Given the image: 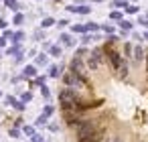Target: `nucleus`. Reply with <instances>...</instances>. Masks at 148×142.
Wrapping results in <instances>:
<instances>
[{"label":"nucleus","mask_w":148,"mask_h":142,"mask_svg":"<svg viewBox=\"0 0 148 142\" xmlns=\"http://www.w3.org/2000/svg\"><path fill=\"white\" fill-rule=\"evenodd\" d=\"M43 124H47V116H45V114H41L39 120H37V126H43Z\"/></svg>","instance_id":"nucleus-32"},{"label":"nucleus","mask_w":148,"mask_h":142,"mask_svg":"<svg viewBox=\"0 0 148 142\" xmlns=\"http://www.w3.org/2000/svg\"><path fill=\"white\" fill-rule=\"evenodd\" d=\"M89 41H95V37H91V35H83V37H81V43H83V45H87Z\"/></svg>","instance_id":"nucleus-26"},{"label":"nucleus","mask_w":148,"mask_h":142,"mask_svg":"<svg viewBox=\"0 0 148 142\" xmlns=\"http://www.w3.org/2000/svg\"><path fill=\"white\" fill-rule=\"evenodd\" d=\"M110 19H112V21H124V19H122V12H118V10L110 12Z\"/></svg>","instance_id":"nucleus-17"},{"label":"nucleus","mask_w":148,"mask_h":142,"mask_svg":"<svg viewBox=\"0 0 148 142\" xmlns=\"http://www.w3.org/2000/svg\"><path fill=\"white\" fill-rule=\"evenodd\" d=\"M49 53H51L53 57H59V55H61V47H57V45H53V47H49Z\"/></svg>","instance_id":"nucleus-14"},{"label":"nucleus","mask_w":148,"mask_h":142,"mask_svg":"<svg viewBox=\"0 0 148 142\" xmlns=\"http://www.w3.org/2000/svg\"><path fill=\"white\" fill-rule=\"evenodd\" d=\"M132 57H134L136 61H142V59L146 57V55H144V49H142L140 45H138V47H134V55H132Z\"/></svg>","instance_id":"nucleus-9"},{"label":"nucleus","mask_w":148,"mask_h":142,"mask_svg":"<svg viewBox=\"0 0 148 142\" xmlns=\"http://www.w3.org/2000/svg\"><path fill=\"white\" fill-rule=\"evenodd\" d=\"M118 75H120V77H126V75H128V65H126V63H122V67L118 69Z\"/></svg>","instance_id":"nucleus-16"},{"label":"nucleus","mask_w":148,"mask_h":142,"mask_svg":"<svg viewBox=\"0 0 148 142\" xmlns=\"http://www.w3.org/2000/svg\"><path fill=\"white\" fill-rule=\"evenodd\" d=\"M103 51H106V59L110 61V65H112V69H116V71H118V69L122 67V63H124V59H122V55H120L118 51H114L112 47H108V45H106V49H103Z\"/></svg>","instance_id":"nucleus-3"},{"label":"nucleus","mask_w":148,"mask_h":142,"mask_svg":"<svg viewBox=\"0 0 148 142\" xmlns=\"http://www.w3.org/2000/svg\"><path fill=\"white\" fill-rule=\"evenodd\" d=\"M4 45H6V39H4V37H0V47H4Z\"/></svg>","instance_id":"nucleus-42"},{"label":"nucleus","mask_w":148,"mask_h":142,"mask_svg":"<svg viewBox=\"0 0 148 142\" xmlns=\"http://www.w3.org/2000/svg\"><path fill=\"white\" fill-rule=\"evenodd\" d=\"M116 8H126L128 6V2H124V0H114V2H112Z\"/></svg>","instance_id":"nucleus-20"},{"label":"nucleus","mask_w":148,"mask_h":142,"mask_svg":"<svg viewBox=\"0 0 148 142\" xmlns=\"http://www.w3.org/2000/svg\"><path fill=\"white\" fill-rule=\"evenodd\" d=\"M25 134L33 138V136H35V128H33V126H25Z\"/></svg>","instance_id":"nucleus-30"},{"label":"nucleus","mask_w":148,"mask_h":142,"mask_svg":"<svg viewBox=\"0 0 148 142\" xmlns=\"http://www.w3.org/2000/svg\"><path fill=\"white\" fill-rule=\"evenodd\" d=\"M126 12H130V14H136V12H138V6H134V4H128V6H126Z\"/></svg>","instance_id":"nucleus-24"},{"label":"nucleus","mask_w":148,"mask_h":142,"mask_svg":"<svg viewBox=\"0 0 148 142\" xmlns=\"http://www.w3.org/2000/svg\"><path fill=\"white\" fill-rule=\"evenodd\" d=\"M103 134H106V128H97L95 132H91L89 136H85V138H81V140H77V142H103Z\"/></svg>","instance_id":"nucleus-5"},{"label":"nucleus","mask_w":148,"mask_h":142,"mask_svg":"<svg viewBox=\"0 0 148 142\" xmlns=\"http://www.w3.org/2000/svg\"><path fill=\"white\" fill-rule=\"evenodd\" d=\"M14 108H16V110H25V102H18V99H16V104H14Z\"/></svg>","instance_id":"nucleus-35"},{"label":"nucleus","mask_w":148,"mask_h":142,"mask_svg":"<svg viewBox=\"0 0 148 142\" xmlns=\"http://www.w3.org/2000/svg\"><path fill=\"white\" fill-rule=\"evenodd\" d=\"M146 71H148V53H146Z\"/></svg>","instance_id":"nucleus-44"},{"label":"nucleus","mask_w":148,"mask_h":142,"mask_svg":"<svg viewBox=\"0 0 148 142\" xmlns=\"http://www.w3.org/2000/svg\"><path fill=\"white\" fill-rule=\"evenodd\" d=\"M106 142H122V138H120V136H112V138H108Z\"/></svg>","instance_id":"nucleus-36"},{"label":"nucleus","mask_w":148,"mask_h":142,"mask_svg":"<svg viewBox=\"0 0 148 142\" xmlns=\"http://www.w3.org/2000/svg\"><path fill=\"white\" fill-rule=\"evenodd\" d=\"M37 65H47V55H39L37 57Z\"/></svg>","instance_id":"nucleus-27"},{"label":"nucleus","mask_w":148,"mask_h":142,"mask_svg":"<svg viewBox=\"0 0 148 142\" xmlns=\"http://www.w3.org/2000/svg\"><path fill=\"white\" fill-rule=\"evenodd\" d=\"M12 23H14V25H23V23H25V16H23V14L18 12V14L14 16V21H12Z\"/></svg>","instance_id":"nucleus-25"},{"label":"nucleus","mask_w":148,"mask_h":142,"mask_svg":"<svg viewBox=\"0 0 148 142\" xmlns=\"http://www.w3.org/2000/svg\"><path fill=\"white\" fill-rule=\"evenodd\" d=\"M87 31V27H83V25H73V33H85Z\"/></svg>","instance_id":"nucleus-21"},{"label":"nucleus","mask_w":148,"mask_h":142,"mask_svg":"<svg viewBox=\"0 0 148 142\" xmlns=\"http://www.w3.org/2000/svg\"><path fill=\"white\" fill-rule=\"evenodd\" d=\"M53 112H55V110H53V106H45V110H43V114H45L47 118H49V116H51Z\"/></svg>","instance_id":"nucleus-31"},{"label":"nucleus","mask_w":148,"mask_h":142,"mask_svg":"<svg viewBox=\"0 0 148 142\" xmlns=\"http://www.w3.org/2000/svg\"><path fill=\"white\" fill-rule=\"evenodd\" d=\"M87 67H89V69H91V71H95V69H97V67H99V63H95V61H93V59H89V61H87Z\"/></svg>","instance_id":"nucleus-28"},{"label":"nucleus","mask_w":148,"mask_h":142,"mask_svg":"<svg viewBox=\"0 0 148 142\" xmlns=\"http://www.w3.org/2000/svg\"><path fill=\"white\" fill-rule=\"evenodd\" d=\"M18 134H21V132H18L16 128H12V130H10V136H12V138H18Z\"/></svg>","instance_id":"nucleus-38"},{"label":"nucleus","mask_w":148,"mask_h":142,"mask_svg":"<svg viewBox=\"0 0 148 142\" xmlns=\"http://www.w3.org/2000/svg\"><path fill=\"white\" fill-rule=\"evenodd\" d=\"M61 112H63V120L71 126H77L81 122V112H77V110H61Z\"/></svg>","instance_id":"nucleus-4"},{"label":"nucleus","mask_w":148,"mask_h":142,"mask_svg":"<svg viewBox=\"0 0 148 142\" xmlns=\"http://www.w3.org/2000/svg\"><path fill=\"white\" fill-rule=\"evenodd\" d=\"M67 23H69V21H65V19H63V21H59V27L63 29V27H67Z\"/></svg>","instance_id":"nucleus-41"},{"label":"nucleus","mask_w":148,"mask_h":142,"mask_svg":"<svg viewBox=\"0 0 148 142\" xmlns=\"http://www.w3.org/2000/svg\"><path fill=\"white\" fill-rule=\"evenodd\" d=\"M79 102L77 93L71 89V87H63L61 93H59V104H61V110H75V104Z\"/></svg>","instance_id":"nucleus-1"},{"label":"nucleus","mask_w":148,"mask_h":142,"mask_svg":"<svg viewBox=\"0 0 148 142\" xmlns=\"http://www.w3.org/2000/svg\"><path fill=\"white\" fill-rule=\"evenodd\" d=\"M85 27H87V31H97V29H99V27L93 25V23H89V25H85Z\"/></svg>","instance_id":"nucleus-33"},{"label":"nucleus","mask_w":148,"mask_h":142,"mask_svg":"<svg viewBox=\"0 0 148 142\" xmlns=\"http://www.w3.org/2000/svg\"><path fill=\"white\" fill-rule=\"evenodd\" d=\"M53 25H55V19H51V16H47V19L41 23V27H43V29H49V27H53Z\"/></svg>","instance_id":"nucleus-12"},{"label":"nucleus","mask_w":148,"mask_h":142,"mask_svg":"<svg viewBox=\"0 0 148 142\" xmlns=\"http://www.w3.org/2000/svg\"><path fill=\"white\" fill-rule=\"evenodd\" d=\"M0 95H2V91H0Z\"/></svg>","instance_id":"nucleus-48"},{"label":"nucleus","mask_w":148,"mask_h":142,"mask_svg":"<svg viewBox=\"0 0 148 142\" xmlns=\"http://www.w3.org/2000/svg\"><path fill=\"white\" fill-rule=\"evenodd\" d=\"M103 31H106V33H110V35H112V33H114V27H112V25H103Z\"/></svg>","instance_id":"nucleus-34"},{"label":"nucleus","mask_w":148,"mask_h":142,"mask_svg":"<svg viewBox=\"0 0 148 142\" xmlns=\"http://www.w3.org/2000/svg\"><path fill=\"white\" fill-rule=\"evenodd\" d=\"M4 4L8 6V8H12V10H18L21 6H18V2H16V0H4Z\"/></svg>","instance_id":"nucleus-13"},{"label":"nucleus","mask_w":148,"mask_h":142,"mask_svg":"<svg viewBox=\"0 0 148 142\" xmlns=\"http://www.w3.org/2000/svg\"><path fill=\"white\" fill-rule=\"evenodd\" d=\"M95 2H101V0H95Z\"/></svg>","instance_id":"nucleus-46"},{"label":"nucleus","mask_w":148,"mask_h":142,"mask_svg":"<svg viewBox=\"0 0 148 142\" xmlns=\"http://www.w3.org/2000/svg\"><path fill=\"white\" fill-rule=\"evenodd\" d=\"M71 71L75 75H85V67H83V59L81 57H73L71 61Z\"/></svg>","instance_id":"nucleus-6"},{"label":"nucleus","mask_w":148,"mask_h":142,"mask_svg":"<svg viewBox=\"0 0 148 142\" xmlns=\"http://www.w3.org/2000/svg\"><path fill=\"white\" fill-rule=\"evenodd\" d=\"M136 142H142V140H136Z\"/></svg>","instance_id":"nucleus-47"},{"label":"nucleus","mask_w":148,"mask_h":142,"mask_svg":"<svg viewBox=\"0 0 148 142\" xmlns=\"http://www.w3.org/2000/svg\"><path fill=\"white\" fill-rule=\"evenodd\" d=\"M61 43H63V45H73V39H71L69 35H61Z\"/></svg>","instance_id":"nucleus-18"},{"label":"nucleus","mask_w":148,"mask_h":142,"mask_svg":"<svg viewBox=\"0 0 148 142\" xmlns=\"http://www.w3.org/2000/svg\"><path fill=\"white\" fill-rule=\"evenodd\" d=\"M138 23H140V25H142V27H146V29H148V19H140V21H138Z\"/></svg>","instance_id":"nucleus-39"},{"label":"nucleus","mask_w":148,"mask_h":142,"mask_svg":"<svg viewBox=\"0 0 148 142\" xmlns=\"http://www.w3.org/2000/svg\"><path fill=\"white\" fill-rule=\"evenodd\" d=\"M124 53H126V57H132L134 49H132V45H130V43H126V45H124Z\"/></svg>","instance_id":"nucleus-19"},{"label":"nucleus","mask_w":148,"mask_h":142,"mask_svg":"<svg viewBox=\"0 0 148 142\" xmlns=\"http://www.w3.org/2000/svg\"><path fill=\"white\" fill-rule=\"evenodd\" d=\"M97 128H99V126H97V120H81V122L77 124V140L89 136V134L95 132Z\"/></svg>","instance_id":"nucleus-2"},{"label":"nucleus","mask_w":148,"mask_h":142,"mask_svg":"<svg viewBox=\"0 0 148 142\" xmlns=\"http://www.w3.org/2000/svg\"><path fill=\"white\" fill-rule=\"evenodd\" d=\"M23 39H25V33H21V31H18V33H14V37H12V41H14V43H21Z\"/></svg>","instance_id":"nucleus-22"},{"label":"nucleus","mask_w":148,"mask_h":142,"mask_svg":"<svg viewBox=\"0 0 148 142\" xmlns=\"http://www.w3.org/2000/svg\"><path fill=\"white\" fill-rule=\"evenodd\" d=\"M120 27H122V31H132V23L130 21H120Z\"/></svg>","instance_id":"nucleus-15"},{"label":"nucleus","mask_w":148,"mask_h":142,"mask_svg":"<svg viewBox=\"0 0 148 142\" xmlns=\"http://www.w3.org/2000/svg\"><path fill=\"white\" fill-rule=\"evenodd\" d=\"M31 99H33V93H31V91L23 93V97H21V102H25V104H27V102H31Z\"/></svg>","instance_id":"nucleus-29"},{"label":"nucleus","mask_w":148,"mask_h":142,"mask_svg":"<svg viewBox=\"0 0 148 142\" xmlns=\"http://www.w3.org/2000/svg\"><path fill=\"white\" fill-rule=\"evenodd\" d=\"M85 55H87V49H85V47H79V49H77V53H75V57H81V59H83Z\"/></svg>","instance_id":"nucleus-23"},{"label":"nucleus","mask_w":148,"mask_h":142,"mask_svg":"<svg viewBox=\"0 0 148 142\" xmlns=\"http://www.w3.org/2000/svg\"><path fill=\"white\" fill-rule=\"evenodd\" d=\"M49 75H51V77H59V75H61V67L51 65V67H49Z\"/></svg>","instance_id":"nucleus-11"},{"label":"nucleus","mask_w":148,"mask_h":142,"mask_svg":"<svg viewBox=\"0 0 148 142\" xmlns=\"http://www.w3.org/2000/svg\"><path fill=\"white\" fill-rule=\"evenodd\" d=\"M41 93H43V95H45V97H49V95H51V93H49V89H47V87H45V85H43V87H41Z\"/></svg>","instance_id":"nucleus-37"},{"label":"nucleus","mask_w":148,"mask_h":142,"mask_svg":"<svg viewBox=\"0 0 148 142\" xmlns=\"http://www.w3.org/2000/svg\"><path fill=\"white\" fill-rule=\"evenodd\" d=\"M33 142H43V138H41L39 134H35V136H33Z\"/></svg>","instance_id":"nucleus-40"},{"label":"nucleus","mask_w":148,"mask_h":142,"mask_svg":"<svg viewBox=\"0 0 148 142\" xmlns=\"http://www.w3.org/2000/svg\"><path fill=\"white\" fill-rule=\"evenodd\" d=\"M71 12H79V14H89L91 12V8L89 6H67Z\"/></svg>","instance_id":"nucleus-8"},{"label":"nucleus","mask_w":148,"mask_h":142,"mask_svg":"<svg viewBox=\"0 0 148 142\" xmlns=\"http://www.w3.org/2000/svg\"><path fill=\"white\" fill-rule=\"evenodd\" d=\"M23 75H25V77H35V75H37V67H35V65H27L25 71H23Z\"/></svg>","instance_id":"nucleus-10"},{"label":"nucleus","mask_w":148,"mask_h":142,"mask_svg":"<svg viewBox=\"0 0 148 142\" xmlns=\"http://www.w3.org/2000/svg\"><path fill=\"white\" fill-rule=\"evenodd\" d=\"M103 53H106V51L97 47V49H93V51H91V57H89V59H93L95 63H101V61H103Z\"/></svg>","instance_id":"nucleus-7"},{"label":"nucleus","mask_w":148,"mask_h":142,"mask_svg":"<svg viewBox=\"0 0 148 142\" xmlns=\"http://www.w3.org/2000/svg\"><path fill=\"white\" fill-rule=\"evenodd\" d=\"M0 29H6V21H0Z\"/></svg>","instance_id":"nucleus-43"},{"label":"nucleus","mask_w":148,"mask_h":142,"mask_svg":"<svg viewBox=\"0 0 148 142\" xmlns=\"http://www.w3.org/2000/svg\"><path fill=\"white\" fill-rule=\"evenodd\" d=\"M144 39H146V41H148V33H144Z\"/></svg>","instance_id":"nucleus-45"}]
</instances>
